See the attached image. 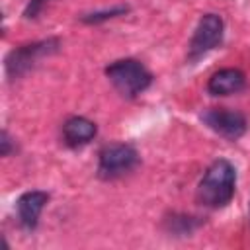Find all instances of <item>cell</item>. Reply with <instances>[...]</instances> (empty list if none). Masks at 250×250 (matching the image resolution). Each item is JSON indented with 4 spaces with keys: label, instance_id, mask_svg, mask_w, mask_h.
<instances>
[{
    "label": "cell",
    "instance_id": "6da1fadb",
    "mask_svg": "<svg viewBox=\"0 0 250 250\" xmlns=\"http://www.w3.org/2000/svg\"><path fill=\"white\" fill-rule=\"evenodd\" d=\"M234 188H236L234 166L229 160L219 158L203 174L199 188H197V199L205 207L219 209V207H225L232 199Z\"/></svg>",
    "mask_w": 250,
    "mask_h": 250
},
{
    "label": "cell",
    "instance_id": "7a4b0ae2",
    "mask_svg": "<svg viewBox=\"0 0 250 250\" xmlns=\"http://www.w3.org/2000/svg\"><path fill=\"white\" fill-rule=\"evenodd\" d=\"M105 74L109 82L115 86V90L125 98L139 96L152 82V74L146 70L143 62L135 59H121V61L111 62L105 68Z\"/></svg>",
    "mask_w": 250,
    "mask_h": 250
},
{
    "label": "cell",
    "instance_id": "3957f363",
    "mask_svg": "<svg viewBox=\"0 0 250 250\" xmlns=\"http://www.w3.org/2000/svg\"><path fill=\"white\" fill-rule=\"evenodd\" d=\"M137 164H139V154L131 145H123V143L105 145L100 150L98 176L102 180H115L135 170Z\"/></svg>",
    "mask_w": 250,
    "mask_h": 250
},
{
    "label": "cell",
    "instance_id": "277c9868",
    "mask_svg": "<svg viewBox=\"0 0 250 250\" xmlns=\"http://www.w3.org/2000/svg\"><path fill=\"white\" fill-rule=\"evenodd\" d=\"M59 49V39H45V41H37V43H29V45H21L14 51L8 53L6 57V72L10 78H18L21 74H25L31 66H35V62L51 53H55Z\"/></svg>",
    "mask_w": 250,
    "mask_h": 250
},
{
    "label": "cell",
    "instance_id": "5b68a950",
    "mask_svg": "<svg viewBox=\"0 0 250 250\" xmlns=\"http://www.w3.org/2000/svg\"><path fill=\"white\" fill-rule=\"evenodd\" d=\"M223 41V20L221 16L217 14H205L193 35H191V41H189V47H188V57L189 61H197L199 57L207 55L209 51H213L215 47H219Z\"/></svg>",
    "mask_w": 250,
    "mask_h": 250
},
{
    "label": "cell",
    "instance_id": "8992f818",
    "mask_svg": "<svg viewBox=\"0 0 250 250\" xmlns=\"http://www.w3.org/2000/svg\"><path fill=\"white\" fill-rule=\"evenodd\" d=\"M201 121L215 131L217 135L225 139H238L246 131V117L240 111L234 109H225V107H211L201 113Z\"/></svg>",
    "mask_w": 250,
    "mask_h": 250
},
{
    "label": "cell",
    "instance_id": "52a82bcc",
    "mask_svg": "<svg viewBox=\"0 0 250 250\" xmlns=\"http://www.w3.org/2000/svg\"><path fill=\"white\" fill-rule=\"evenodd\" d=\"M49 201V193L33 189V191H25L23 195H20L16 209H18V217L23 229L33 230L39 223V215L45 207V203Z\"/></svg>",
    "mask_w": 250,
    "mask_h": 250
},
{
    "label": "cell",
    "instance_id": "ba28073f",
    "mask_svg": "<svg viewBox=\"0 0 250 250\" xmlns=\"http://www.w3.org/2000/svg\"><path fill=\"white\" fill-rule=\"evenodd\" d=\"M244 84H246V78L238 68H221L209 78L207 90L213 96H229V94L240 92Z\"/></svg>",
    "mask_w": 250,
    "mask_h": 250
},
{
    "label": "cell",
    "instance_id": "9c48e42d",
    "mask_svg": "<svg viewBox=\"0 0 250 250\" xmlns=\"http://www.w3.org/2000/svg\"><path fill=\"white\" fill-rule=\"evenodd\" d=\"M96 137V125L86 117H70L62 125V139L68 146L78 148L88 145Z\"/></svg>",
    "mask_w": 250,
    "mask_h": 250
},
{
    "label": "cell",
    "instance_id": "30bf717a",
    "mask_svg": "<svg viewBox=\"0 0 250 250\" xmlns=\"http://www.w3.org/2000/svg\"><path fill=\"white\" fill-rule=\"evenodd\" d=\"M127 12V8L125 6H119V8H113V10H105V12H98V14H90V16H84L82 20L84 21H88V23H98V21H102V20H107V18H115V16H119V14H125Z\"/></svg>",
    "mask_w": 250,
    "mask_h": 250
},
{
    "label": "cell",
    "instance_id": "8fae6325",
    "mask_svg": "<svg viewBox=\"0 0 250 250\" xmlns=\"http://www.w3.org/2000/svg\"><path fill=\"white\" fill-rule=\"evenodd\" d=\"M47 4H49V0H29L27 6H25V10H23V18L35 20V18L43 12V8H45Z\"/></svg>",
    "mask_w": 250,
    "mask_h": 250
},
{
    "label": "cell",
    "instance_id": "7c38bea8",
    "mask_svg": "<svg viewBox=\"0 0 250 250\" xmlns=\"http://www.w3.org/2000/svg\"><path fill=\"white\" fill-rule=\"evenodd\" d=\"M0 143H2V154L6 156L10 152V139H8V133L6 131H2V141Z\"/></svg>",
    "mask_w": 250,
    "mask_h": 250
}]
</instances>
